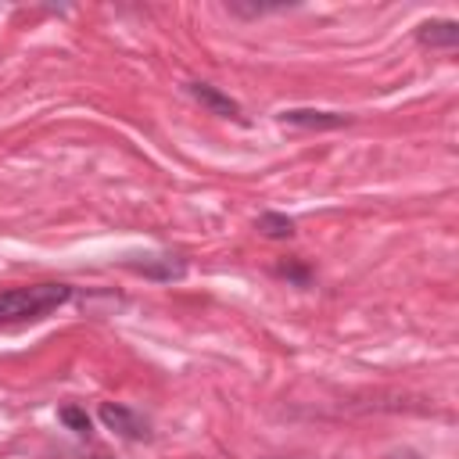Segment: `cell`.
I'll use <instances>...</instances> for the list:
<instances>
[{
    "mask_svg": "<svg viewBox=\"0 0 459 459\" xmlns=\"http://www.w3.org/2000/svg\"><path fill=\"white\" fill-rule=\"evenodd\" d=\"M387 459H427V455H423L420 448H409V445H405V448H394V452H387Z\"/></svg>",
    "mask_w": 459,
    "mask_h": 459,
    "instance_id": "8fae6325",
    "label": "cell"
},
{
    "mask_svg": "<svg viewBox=\"0 0 459 459\" xmlns=\"http://www.w3.org/2000/svg\"><path fill=\"white\" fill-rule=\"evenodd\" d=\"M75 294L72 283L61 280H43V283H22L0 290V326H22V323H39L54 316L61 305H68Z\"/></svg>",
    "mask_w": 459,
    "mask_h": 459,
    "instance_id": "6da1fadb",
    "label": "cell"
},
{
    "mask_svg": "<svg viewBox=\"0 0 459 459\" xmlns=\"http://www.w3.org/2000/svg\"><path fill=\"white\" fill-rule=\"evenodd\" d=\"M57 420H61L65 430H72L75 437H90V434H93V416H90L82 405H75V402L61 405V409H57Z\"/></svg>",
    "mask_w": 459,
    "mask_h": 459,
    "instance_id": "9c48e42d",
    "label": "cell"
},
{
    "mask_svg": "<svg viewBox=\"0 0 459 459\" xmlns=\"http://www.w3.org/2000/svg\"><path fill=\"white\" fill-rule=\"evenodd\" d=\"M416 43L423 50H455L459 47V22L455 18H427L416 25Z\"/></svg>",
    "mask_w": 459,
    "mask_h": 459,
    "instance_id": "8992f818",
    "label": "cell"
},
{
    "mask_svg": "<svg viewBox=\"0 0 459 459\" xmlns=\"http://www.w3.org/2000/svg\"><path fill=\"white\" fill-rule=\"evenodd\" d=\"M276 118L290 129H308V133H330L355 122L348 111H323V108H283Z\"/></svg>",
    "mask_w": 459,
    "mask_h": 459,
    "instance_id": "277c9868",
    "label": "cell"
},
{
    "mask_svg": "<svg viewBox=\"0 0 459 459\" xmlns=\"http://www.w3.org/2000/svg\"><path fill=\"white\" fill-rule=\"evenodd\" d=\"M226 11H230L233 18H262V14H280V11H287V4H240V0H233V4H226Z\"/></svg>",
    "mask_w": 459,
    "mask_h": 459,
    "instance_id": "30bf717a",
    "label": "cell"
},
{
    "mask_svg": "<svg viewBox=\"0 0 459 459\" xmlns=\"http://www.w3.org/2000/svg\"><path fill=\"white\" fill-rule=\"evenodd\" d=\"M269 459H298V455H269Z\"/></svg>",
    "mask_w": 459,
    "mask_h": 459,
    "instance_id": "7c38bea8",
    "label": "cell"
},
{
    "mask_svg": "<svg viewBox=\"0 0 459 459\" xmlns=\"http://www.w3.org/2000/svg\"><path fill=\"white\" fill-rule=\"evenodd\" d=\"M255 230L262 237H269V240H290L298 233V222L290 215H283V212H262L255 219Z\"/></svg>",
    "mask_w": 459,
    "mask_h": 459,
    "instance_id": "52a82bcc",
    "label": "cell"
},
{
    "mask_svg": "<svg viewBox=\"0 0 459 459\" xmlns=\"http://www.w3.org/2000/svg\"><path fill=\"white\" fill-rule=\"evenodd\" d=\"M97 416H100V423L111 434H118L126 441H151V434H154L151 430V420L143 412H136L133 405H122V402H100Z\"/></svg>",
    "mask_w": 459,
    "mask_h": 459,
    "instance_id": "3957f363",
    "label": "cell"
},
{
    "mask_svg": "<svg viewBox=\"0 0 459 459\" xmlns=\"http://www.w3.org/2000/svg\"><path fill=\"white\" fill-rule=\"evenodd\" d=\"M118 265L151 283H179L186 276V258L176 251H133V255H122Z\"/></svg>",
    "mask_w": 459,
    "mask_h": 459,
    "instance_id": "7a4b0ae2",
    "label": "cell"
},
{
    "mask_svg": "<svg viewBox=\"0 0 459 459\" xmlns=\"http://www.w3.org/2000/svg\"><path fill=\"white\" fill-rule=\"evenodd\" d=\"M273 273H276L280 280H287L290 287H312V280H316V269H312L305 258H287V262H276V265H273Z\"/></svg>",
    "mask_w": 459,
    "mask_h": 459,
    "instance_id": "ba28073f",
    "label": "cell"
},
{
    "mask_svg": "<svg viewBox=\"0 0 459 459\" xmlns=\"http://www.w3.org/2000/svg\"><path fill=\"white\" fill-rule=\"evenodd\" d=\"M186 97H194L208 115H215V118H233V122H244V111H240V104L230 97V93H222L219 86H212V82H204V79H190L186 86Z\"/></svg>",
    "mask_w": 459,
    "mask_h": 459,
    "instance_id": "5b68a950",
    "label": "cell"
}]
</instances>
